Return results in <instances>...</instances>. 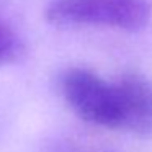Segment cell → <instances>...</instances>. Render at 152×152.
Returning <instances> with one entry per match:
<instances>
[{"instance_id": "6da1fadb", "label": "cell", "mask_w": 152, "mask_h": 152, "mask_svg": "<svg viewBox=\"0 0 152 152\" xmlns=\"http://www.w3.org/2000/svg\"><path fill=\"white\" fill-rule=\"evenodd\" d=\"M46 20L57 28L98 26L139 31L151 21L147 0H51Z\"/></svg>"}, {"instance_id": "7a4b0ae2", "label": "cell", "mask_w": 152, "mask_h": 152, "mask_svg": "<svg viewBox=\"0 0 152 152\" xmlns=\"http://www.w3.org/2000/svg\"><path fill=\"white\" fill-rule=\"evenodd\" d=\"M61 90L80 119L93 126L123 131L121 95L116 82H108L83 67H70L61 77Z\"/></svg>"}, {"instance_id": "3957f363", "label": "cell", "mask_w": 152, "mask_h": 152, "mask_svg": "<svg viewBox=\"0 0 152 152\" xmlns=\"http://www.w3.org/2000/svg\"><path fill=\"white\" fill-rule=\"evenodd\" d=\"M123 110V131L152 134V82L139 72H124L118 80Z\"/></svg>"}, {"instance_id": "277c9868", "label": "cell", "mask_w": 152, "mask_h": 152, "mask_svg": "<svg viewBox=\"0 0 152 152\" xmlns=\"http://www.w3.org/2000/svg\"><path fill=\"white\" fill-rule=\"evenodd\" d=\"M23 54V41L17 31L0 17V67L13 64Z\"/></svg>"}]
</instances>
